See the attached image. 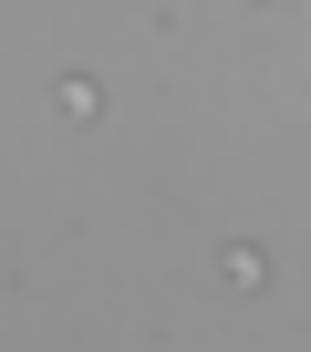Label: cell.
I'll return each mask as SVG.
<instances>
[{
  "mask_svg": "<svg viewBox=\"0 0 311 352\" xmlns=\"http://www.w3.org/2000/svg\"><path fill=\"white\" fill-rule=\"evenodd\" d=\"M218 280H228V290H259L270 259H259V249H218Z\"/></svg>",
  "mask_w": 311,
  "mask_h": 352,
  "instance_id": "7a4b0ae2",
  "label": "cell"
},
{
  "mask_svg": "<svg viewBox=\"0 0 311 352\" xmlns=\"http://www.w3.org/2000/svg\"><path fill=\"white\" fill-rule=\"evenodd\" d=\"M52 104H63V114H73V124H94V114H104V94H94V83H83V73H63V83H52Z\"/></svg>",
  "mask_w": 311,
  "mask_h": 352,
  "instance_id": "6da1fadb",
  "label": "cell"
}]
</instances>
